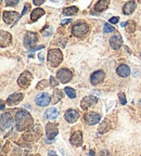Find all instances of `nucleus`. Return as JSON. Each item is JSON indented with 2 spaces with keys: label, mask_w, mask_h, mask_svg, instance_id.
Returning a JSON list of instances; mask_svg holds the SVG:
<instances>
[{
  "label": "nucleus",
  "mask_w": 141,
  "mask_h": 156,
  "mask_svg": "<svg viewBox=\"0 0 141 156\" xmlns=\"http://www.w3.org/2000/svg\"><path fill=\"white\" fill-rule=\"evenodd\" d=\"M70 21H72V20H65V21H63L62 23L64 24V23H68V22H70Z\"/></svg>",
  "instance_id": "39"
},
{
  "label": "nucleus",
  "mask_w": 141,
  "mask_h": 156,
  "mask_svg": "<svg viewBox=\"0 0 141 156\" xmlns=\"http://www.w3.org/2000/svg\"><path fill=\"white\" fill-rule=\"evenodd\" d=\"M89 32V26L86 23H77L72 28V34L76 37H83Z\"/></svg>",
  "instance_id": "3"
},
{
  "label": "nucleus",
  "mask_w": 141,
  "mask_h": 156,
  "mask_svg": "<svg viewBox=\"0 0 141 156\" xmlns=\"http://www.w3.org/2000/svg\"><path fill=\"white\" fill-rule=\"evenodd\" d=\"M29 8H31V5H29V3H26V5H25V7H24V10H23V12H22V15L26 14Z\"/></svg>",
  "instance_id": "30"
},
{
  "label": "nucleus",
  "mask_w": 141,
  "mask_h": 156,
  "mask_svg": "<svg viewBox=\"0 0 141 156\" xmlns=\"http://www.w3.org/2000/svg\"><path fill=\"white\" fill-rule=\"evenodd\" d=\"M63 54L59 49H51L48 52V62L52 67H56L62 63Z\"/></svg>",
  "instance_id": "2"
},
{
  "label": "nucleus",
  "mask_w": 141,
  "mask_h": 156,
  "mask_svg": "<svg viewBox=\"0 0 141 156\" xmlns=\"http://www.w3.org/2000/svg\"><path fill=\"white\" fill-rule=\"evenodd\" d=\"M17 3H19V0H13V1L8 0L7 2H5V5H7L8 7H13V5H16Z\"/></svg>",
  "instance_id": "28"
},
{
  "label": "nucleus",
  "mask_w": 141,
  "mask_h": 156,
  "mask_svg": "<svg viewBox=\"0 0 141 156\" xmlns=\"http://www.w3.org/2000/svg\"><path fill=\"white\" fill-rule=\"evenodd\" d=\"M50 81H51V86L52 87H56V86L59 85V81L54 79V77H50Z\"/></svg>",
  "instance_id": "29"
},
{
  "label": "nucleus",
  "mask_w": 141,
  "mask_h": 156,
  "mask_svg": "<svg viewBox=\"0 0 141 156\" xmlns=\"http://www.w3.org/2000/svg\"><path fill=\"white\" fill-rule=\"evenodd\" d=\"M118 22V17L117 16H113L110 19V23H112V24H116Z\"/></svg>",
  "instance_id": "31"
},
{
  "label": "nucleus",
  "mask_w": 141,
  "mask_h": 156,
  "mask_svg": "<svg viewBox=\"0 0 141 156\" xmlns=\"http://www.w3.org/2000/svg\"><path fill=\"white\" fill-rule=\"evenodd\" d=\"M23 98H24V95H23L22 93H14V94L10 95L7 99V104L11 105V106H12V105H16L23 100Z\"/></svg>",
  "instance_id": "17"
},
{
  "label": "nucleus",
  "mask_w": 141,
  "mask_h": 156,
  "mask_svg": "<svg viewBox=\"0 0 141 156\" xmlns=\"http://www.w3.org/2000/svg\"><path fill=\"white\" fill-rule=\"evenodd\" d=\"M64 92L67 94L68 98H70V99H74V98H76V91L74 90L73 88L70 87H66L65 89H64Z\"/></svg>",
  "instance_id": "25"
},
{
  "label": "nucleus",
  "mask_w": 141,
  "mask_h": 156,
  "mask_svg": "<svg viewBox=\"0 0 141 156\" xmlns=\"http://www.w3.org/2000/svg\"><path fill=\"white\" fill-rule=\"evenodd\" d=\"M44 48V46H38V47H35L34 49H32V50H29V53H32V52H35L37 51V50H39V49H42Z\"/></svg>",
  "instance_id": "33"
},
{
  "label": "nucleus",
  "mask_w": 141,
  "mask_h": 156,
  "mask_svg": "<svg viewBox=\"0 0 141 156\" xmlns=\"http://www.w3.org/2000/svg\"><path fill=\"white\" fill-rule=\"evenodd\" d=\"M50 101H51V99H50V95H49L48 93H46V92L39 93V94H37L36 98H35V102H36V104L38 105V106H42V107L49 105Z\"/></svg>",
  "instance_id": "7"
},
{
  "label": "nucleus",
  "mask_w": 141,
  "mask_h": 156,
  "mask_svg": "<svg viewBox=\"0 0 141 156\" xmlns=\"http://www.w3.org/2000/svg\"><path fill=\"white\" fill-rule=\"evenodd\" d=\"M84 119H85V122H87L88 125H96L100 122V119H101V115L98 114V113H96V112H90L85 115Z\"/></svg>",
  "instance_id": "10"
},
{
  "label": "nucleus",
  "mask_w": 141,
  "mask_h": 156,
  "mask_svg": "<svg viewBox=\"0 0 141 156\" xmlns=\"http://www.w3.org/2000/svg\"><path fill=\"white\" fill-rule=\"evenodd\" d=\"M100 156H110L109 153H107V151H102L101 153H100Z\"/></svg>",
  "instance_id": "35"
},
{
  "label": "nucleus",
  "mask_w": 141,
  "mask_h": 156,
  "mask_svg": "<svg viewBox=\"0 0 141 156\" xmlns=\"http://www.w3.org/2000/svg\"><path fill=\"white\" fill-rule=\"evenodd\" d=\"M45 14V11L42 9H40V8H37V9L33 10L32 14H31V20H32L33 22H35V21H37V20L39 19L40 16H42V15Z\"/></svg>",
  "instance_id": "23"
},
{
  "label": "nucleus",
  "mask_w": 141,
  "mask_h": 156,
  "mask_svg": "<svg viewBox=\"0 0 141 156\" xmlns=\"http://www.w3.org/2000/svg\"><path fill=\"white\" fill-rule=\"evenodd\" d=\"M39 58H40V60H42H42H44V56H42V53L39 54Z\"/></svg>",
  "instance_id": "40"
},
{
  "label": "nucleus",
  "mask_w": 141,
  "mask_h": 156,
  "mask_svg": "<svg viewBox=\"0 0 141 156\" xmlns=\"http://www.w3.org/2000/svg\"><path fill=\"white\" fill-rule=\"evenodd\" d=\"M116 73L118 76L121 77H127V76L130 75V68L129 66L125 65V64H122V65H119L118 67L116 68Z\"/></svg>",
  "instance_id": "19"
},
{
  "label": "nucleus",
  "mask_w": 141,
  "mask_h": 156,
  "mask_svg": "<svg viewBox=\"0 0 141 156\" xmlns=\"http://www.w3.org/2000/svg\"><path fill=\"white\" fill-rule=\"evenodd\" d=\"M110 44H111V47H112L114 50H117V49L121 48L123 44V39H122V37H121V35L116 34L111 37V39H110Z\"/></svg>",
  "instance_id": "16"
},
{
  "label": "nucleus",
  "mask_w": 141,
  "mask_h": 156,
  "mask_svg": "<svg viewBox=\"0 0 141 156\" xmlns=\"http://www.w3.org/2000/svg\"><path fill=\"white\" fill-rule=\"evenodd\" d=\"M0 152H1V145H0Z\"/></svg>",
  "instance_id": "41"
},
{
  "label": "nucleus",
  "mask_w": 141,
  "mask_h": 156,
  "mask_svg": "<svg viewBox=\"0 0 141 156\" xmlns=\"http://www.w3.org/2000/svg\"><path fill=\"white\" fill-rule=\"evenodd\" d=\"M12 42L11 34L5 30H0V47H7Z\"/></svg>",
  "instance_id": "12"
},
{
  "label": "nucleus",
  "mask_w": 141,
  "mask_h": 156,
  "mask_svg": "<svg viewBox=\"0 0 141 156\" xmlns=\"http://www.w3.org/2000/svg\"><path fill=\"white\" fill-rule=\"evenodd\" d=\"M47 130V138L49 140H52L56 138V136L59 133V130L58 128L56 127V125H52V124H49L46 128Z\"/></svg>",
  "instance_id": "18"
},
{
  "label": "nucleus",
  "mask_w": 141,
  "mask_h": 156,
  "mask_svg": "<svg viewBox=\"0 0 141 156\" xmlns=\"http://www.w3.org/2000/svg\"><path fill=\"white\" fill-rule=\"evenodd\" d=\"M3 107H5V104H3V102H0V110H2Z\"/></svg>",
  "instance_id": "37"
},
{
  "label": "nucleus",
  "mask_w": 141,
  "mask_h": 156,
  "mask_svg": "<svg viewBox=\"0 0 141 156\" xmlns=\"http://www.w3.org/2000/svg\"><path fill=\"white\" fill-rule=\"evenodd\" d=\"M0 3H1V1H0Z\"/></svg>",
  "instance_id": "42"
},
{
  "label": "nucleus",
  "mask_w": 141,
  "mask_h": 156,
  "mask_svg": "<svg viewBox=\"0 0 141 156\" xmlns=\"http://www.w3.org/2000/svg\"><path fill=\"white\" fill-rule=\"evenodd\" d=\"M37 40H38V36H37L36 33L29 32V33H27L24 38V44L26 47H33V46H35Z\"/></svg>",
  "instance_id": "13"
},
{
  "label": "nucleus",
  "mask_w": 141,
  "mask_h": 156,
  "mask_svg": "<svg viewBox=\"0 0 141 156\" xmlns=\"http://www.w3.org/2000/svg\"><path fill=\"white\" fill-rule=\"evenodd\" d=\"M109 5H110V2H109V1H107V0H103V1H98V2L96 3V5H95V10L97 11V12H102V11H104V10L107 9Z\"/></svg>",
  "instance_id": "22"
},
{
  "label": "nucleus",
  "mask_w": 141,
  "mask_h": 156,
  "mask_svg": "<svg viewBox=\"0 0 141 156\" xmlns=\"http://www.w3.org/2000/svg\"><path fill=\"white\" fill-rule=\"evenodd\" d=\"M49 156H58V155H56V154L54 153V152L50 151V152H49Z\"/></svg>",
  "instance_id": "36"
},
{
  "label": "nucleus",
  "mask_w": 141,
  "mask_h": 156,
  "mask_svg": "<svg viewBox=\"0 0 141 156\" xmlns=\"http://www.w3.org/2000/svg\"><path fill=\"white\" fill-rule=\"evenodd\" d=\"M118 97H119V100H121V104L122 105H125L126 104V98H125V94L123 92H121L118 94Z\"/></svg>",
  "instance_id": "27"
},
{
  "label": "nucleus",
  "mask_w": 141,
  "mask_h": 156,
  "mask_svg": "<svg viewBox=\"0 0 141 156\" xmlns=\"http://www.w3.org/2000/svg\"><path fill=\"white\" fill-rule=\"evenodd\" d=\"M70 142L73 144L74 146L81 145V144H83V133H81V131L77 130V131L74 132V133L72 134V136H70Z\"/></svg>",
  "instance_id": "15"
},
{
  "label": "nucleus",
  "mask_w": 141,
  "mask_h": 156,
  "mask_svg": "<svg viewBox=\"0 0 141 156\" xmlns=\"http://www.w3.org/2000/svg\"><path fill=\"white\" fill-rule=\"evenodd\" d=\"M12 116L10 113H5V114L0 115V131L5 130L12 126Z\"/></svg>",
  "instance_id": "5"
},
{
  "label": "nucleus",
  "mask_w": 141,
  "mask_h": 156,
  "mask_svg": "<svg viewBox=\"0 0 141 156\" xmlns=\"http://www.w3.org/2000/svg\"><path fill=\"white\" fill-rule=\"evenodd\" d=\"M45 85H47V81H42V83H39L37 85V89H44Z\"/></svg>",
  "instance_id": "32"
},
{
  "label": "nucleus",
  "mask_w": 141,
  "mask_h": 156,
  "mask_svg": "<svg viewBox=\"0 0 141 156\" xmlns=\"http://www.w3.org/2000/svg\"><path fill=\"white\" fill-rule=\"evenodd\" d=\"M56 77H58V79L60 80V83H66L72 79L73 74H72V72H70V69H67V68H62V69H60V71L58 72Z\"/></svg>",
  "instance_id": "6"
},
{
  "label": "nucleus",
  "mask_w": 141,
  "mask_h": 156,
  "mask_svg": "<svg viewBox=\"0 0 141 156\" xmlns=\"http://www.w3.org/2000/svg\"><path fill=\"white\" fill-rule=\"evenodd\" d=\"M77 12H78L77 7H68V8H65V9L63 10L64 15H74Z\"/></svg>",
  "instance_id": "24"
},
{
  "label": "nucleus",
  "mask_w": 141,
  "mask_h": 156,
  "mask_svg": "<svg viewBox=\"0 0 141 156\" xmlns=\"http://www.w3.org/2000/svg\"><path fill=\"white\" fill-rule=\"evenodd\" d=\"M140 103H141V101H140Z\"/></svg>",
  "instance_id": "43"
},
{
  "label": "nucleus",
  "mask_w": 141,
  "mask_h": 156,
  "mask_svg": "<svg viewBox=\"0 0 141 156\" xmlns=\"http://www.w3.org/2000/svg\"><path fill=\"white\" fill-rule=\"evenodd\" d=\"M33 125V118L28 112L25 110H20L15 115V126L19 131H25L29 129Z\"/></svg>",
  "instance_id": "1"
},
{
  "label": "nucleus",
  "mask_w": 141,
  "mask_h": 156,
  "mask_svg": "<svg viewBox=\"0 0 141 156\" xmlns=\"http://www.w3.org/2000/svg\"><path fill=\"white\" fill-rule=\"evenodd\" d=\"M45 117H46L48 120H54L59 117V111L54 107H51V108H48L45 113Z\"/></svg>",
  "instance_id": "20"
},
{
  "label": "nucleus",
  "mask_w": 141,
  "mask_h": 156,
  "mask_svg": "<svg viewBox=\"0 0 141 156\" xmlns=\"http://www.w3.org/2000/svg\"><path fill=\"white\" fill-rule=\"evenodd\" d=\"M98 102V99L96 97H92V95H88V97H85L81 100V102H80V106H81V108H83L84 111L88 110L89 107L93 106V105H96Z\"/></svg>",
  "instance_id": "9"
},
{
  "label": "nucleus",
  "mask_w": 141,
  "mask_h": 156,
  "mask_svg": "<svg viewBox=\"0 0 141 156\" xmlns=\"http://www.w3.org/2000/svg\"><path fill=\"white\" fill-rule=\"evenodd\" d=\"M105 78V73L103 71H97L91 75L90 77V81L92 85H99L100 83H102L103 79Z\"/></svg>",
  "instance_id": "14"
},
{
  "label": "nucleus",
  "mask_w": 141,
  "mask_h": 156,
  "mask_svg": "<svg viewBox=\"0 0 141 156\" xmlns=\"http://www.w3.org/2000/svg\"><path fill=\"white\" fill-rule=\"evenodd\" d=\"M114 27L112 26V25H110V24H105L104 27H103V32L104 33H112L114 32Z\"/></svg>",
  "instance_id": "26"
},
{
  "label": "nucleus",
  "mask_w": 141,
  "mask_h": 156,
  "mask_svg": "<svg viewBox=\"0 0 141 156\" xmlns=\"http://www.w3.org/2000/svg\"><path fill=\"white\" fill-rule=\"evenodd\" d=\"M32 79H33L32 74L29 73V72H24V73H22L20 75L19 79H17V83H19L20 87L26 89L31 85V83H32Z\"/></svg>",
  "instance_id": "4"
},
{
  "label": "nucleus",
  "mask_w": 141,
  "mask_h": 156,
  "mask_svg": "<svg viewBox=\"0 0 141 156\" xmlns=\"http://www.w3.org/2000/svg\"><path fill=\"white\" fill-rule=\"evenodd\" d=\"M136 9V2L135 1H128L127 3H125L123 7V13L126 15L132 14Z\"/></svg>",
  "instance_id": "21"
},
{
  "label": "nucleus",
  "mask_w": 141,
  "mask_h": 156,
  "mask_svg": "<svg viewBox=\"0 0 141 156\" xmlns=\"http://www.w3.org/2000/svg\"><path fill=\"white\" fill-rule=\"evenodd\" d=\"M64 118H65V120L67 122H70V124H73V122H75L76 120L79 118V112L76 110H68L65 112V115H64Z\"/></svg>",
  "instance_id": "11"
},
{
  "label": "nucleus",
  "mask_w": 141,
  "mask_h": 156,
  "mask_svg": "<svg viewBox=\"0 0 141 156\" xmlns=\"http://www.w3.org/2000/svg\"><path fill=\"white\" fill-rule=\"evenodd\" d=\"M34 3L36 5H42V3H44V1H42V0H36V1H34Z\"/></svg>",
  "instance_id": "34"
},
{
  "label": "nucleus",
  "mask_w": 141,
  "mask_h": 156,
  "mask_svg": "<svg viewBox=\"0 0 141 156\" xmlns=\"http://www.w3.org/2000/svg\"><path fill=\"white\" fill-rule=\"evenodd\" d=\"M89 156H95V152H93L92 150H91V151L89 152Z\"/></svg>",
  "instance_id": "38"
},
{
  "label": "nucleus",
  "mask_w": 141,
  "mask_h": 156,
  "mask_svg": "<svg viewBox=\"0 0 141 156\" xmlns=\"http://www.w3.org/2000/svg\"><path fill=\"white\" fill-rule=\"evenodd\" d=\"M2 16H3V21H5L7 24L11 25L14 22H16L21 15H20L17 12H14V11H13V12L12 11H5Z\"/></svg>",
  "instance_id": "8"
}]
</instances>
